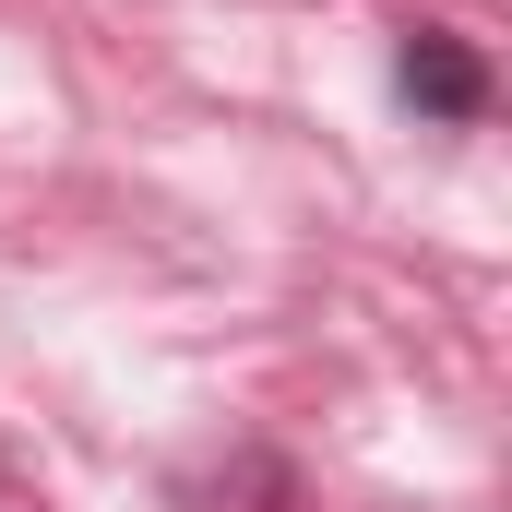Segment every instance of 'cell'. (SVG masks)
<instances>
[{
    "mask_svg": "<svg viewBox=\"0 0 512 512\" xmlns=\"http://www.w3.org/2000/svg\"><path fill=\"white\" fill-rule=\"evenodd\" d=\"M393 96H405L417 120H441V131H477V120H489V60H477L465 36H441V24H405Z\"/></svg>",
    "mask_w": 512,
    "mask_h": 512,
    "instance_id": "cell-1",
    "label": "cell"
}]
</instances>
